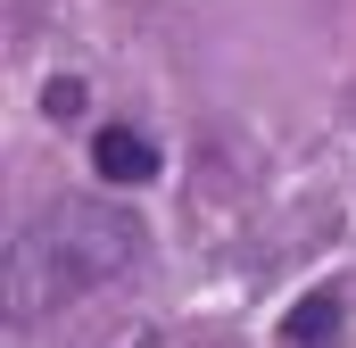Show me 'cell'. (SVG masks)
I'll return each mask as SVG.
<instances>
[{
  "instance_id": "6da1fadb",
  "label": "cell",
  "mask_w": 356,
  "mask_h": 348,
  "mask_svg": "<svg viewBox=\"0 0 356 348\" xmlns=\"http://www.w3.org/2000/svg\"><path fill=\"white\" fill-rule=\"evenodd\" d=\"M141 241H149L141 216L116 207V199H50V207H33L17 249H8V315L42 324V315L75 307L83 290L116 282L141 258Z\"/></svg>"
},
{
  "instance_id": "7a4b0ae2",
  "label": "cell",
  "mask_w": 356,
  "mask_h": 348,
  "mask_svg": "<svg viewBox=\"0 0 356 348\" xmlns=\"http://www.w3.org/2000/svg\"><path fill=\"white\" fill-rule=\"evenodd\" d=\"M340 332H348V299L340 290H307L282 315V348H340Z\"/></svg>"
},
{
  "instance_id": "3957f363",
  "label": "cell",
  "mask_w": 356,
  "mask_h": 348,
  "mask_svg": "<svg viewBox=\"0 0 356 348\" xmlns=\"http://www.w3.org/2000/svg\"><path fill=\"white\" fill-rule=\"evenodd\" d=\"M91 166L108 174V182H149V174H158V141L133 133V125H108V133L91 141Z\"/></svg>"
}]
</instances>
